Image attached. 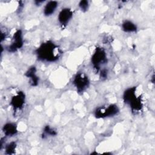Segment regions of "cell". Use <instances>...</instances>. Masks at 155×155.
Listing matches in <instances>:
<instances>
[{
    "instance_id": "obj_1",
    "label": "cell",
    "mask_w": 155,
    "mask_h": 155,
    "mask_svg": "<svg viewBox=\"0 0 155 155\" xmlns=\"http://www.w3.org/2000/svg\"><path fill=\"white\" fill-rule=\"evenodd\" d=\"M38 59L47 62H54L60 56L58 47L51 41L42 43L36 51Z\"/></svg>"
},
{
    "instance_id": "obj_2",
    "label": "cell",
    "mask_w": 155,
    "mask_h": 155,
    "mask_svg": "<svg viewBox=\"0 0 155 155\" xmlns=\"http://www.w3.org/2000/svg\"><path fill=\"white\" fill-rule=\"evenodd\" d=\"M107 61V54L105 50L101 47H97L92 55L91 63L94 67L98 69L102 64Z\"/></svg>"
},
{
    "instance_id": "obj_3",
    "label": "cell",
    "mask_w": 155,
    "mask_h": 155,
    "mask_svg": "<svg viewBox=\"0 0 155 155\" xmlns=\"http://www.w3.org/2000/svg\"><path fill=\"white\" fill-rule=\"evenodd\" d=\"M119 112V108L117 105L111 104L106 108H99L95 111V116L97 118L110 117L116 115Z\"/></svg>"
},
{
    "instance_id": "obj_4",
    "label": "cell",
    "mask_w": 155,
    "mask_h": 155,
    "mask_svg": "<svg viewBox=\"0 0 155 155\" xmlns=\"http://www.w3.org/2000/svg\"><path fill=\"white\" fill-rule=\"evenodd\" d=\"M73 84L78 92H83L89 85L88 77L82 73H78L74 76Z\"/></svg>"
},
{
    "instance_id": "obj_5",
    "label": "cell",
    "mask_w": 155,
    "mask_h": 155,
    "mask_svg": "<svg viewBox=\"0 0 155 155\" xmlns=\"http://www.w3.org/2000/svg\"><path fill=\"white\" fill-rule=\"evenodd\" d=\"M22 45V33L21 30H18L14 33L13 37V42L12 44L7 47V49L10 52H14L16 51L18 49L21 48Z\"/></svg>"
},
{
    "instance_id": "obj_6",
    "label": "cell",
    "mask_w": 155,
    "mask_h": 155,
    "mask_svg": "<svg viewBox=\"0 0 155 155\" xmlns=\"http://www.w3.org/2000/svg\"><path fill=\"white\" fill-rule=\"evenodd\" d=\"M25 94L22 91H19L16 95L12 97L10 105L15 110H21L25 104Z\"/></svg>"
},
{
    "instance_id": "obj_7",
    "label": "cell",
    "mask_w": 155,
    "mask_h": 155,
    "mask_svg": "<svg viewBox=\"0 0 155 155\" xmlns=\"http://www.w3.org/2000/svg\"><path fill=\"white\" fill-rule=\"evenodd\" d=\"M73 16V12L68 8H63L59 13L58 21L62 25H65Z\"/></svg>"
},
{
    "instance_id": "obj_8",
    "label": "cell",
    "mask_w": 155,
    "mask_h": 155,
    "mask_svg": "<svg viewBox=\"0 0 155 155\" xmlns=\"http://www.w3.org/2000/svg\"><path fill=\"white\" fill-rule=\"evenodd\" d=\"M136 87H133L127 89L124 91L123 94V100L125 103L130 105L137 99V97L136 94Z\"/></svg>"
},
{
    "instance_id": "obj_9",
    "label": "cell",
    "mask_w": 155,
    "mask_h": 155,
    "mask_svg": "<svg viewBox=\"0 0 155 155\" xmlns=\"http://www.w3.org/2000/svg\"><path fill=\"white\" fill-rule=\"evenodd\" d=\"M25 76L30 79V83L32 86H36L38 85L39 78L36 74V68L35 67H30L26 72Z\"/></svg>"
},
{
    "instance_id": "obj_10",
    "label": "cell",
    "mask_w": 155,
    "mask_h": 155,
    "mask_svg": "<svg viewBox=\"0 0 155 155\" xmlns=\"http://www.w3.org/2000/svg\"><path fill=\"white\" fill-rule=\"evenodd\" d=\"M4 133L7 136H12L16 134L17 127L13 123H7L5 124L2 128Z\"/></svg>"
},
{
    "instance_id": "obj_11",
    "label": "cell",
    "mask_w": 155,
    "mask_h": 155,
    "mask_svg": "<svg viewBox=\"0 0 155 155\" xmlns=\"http://www.w3.org/2000/svg\"><path fill=\"white\" fill-rule=\"evenodd\" d=\"M58 7V2L54 1H49L45 6L44 13L45 16H50L53 14Z\"/></svg>"
},
{
    "instance_id": "obj_12",
    "label": "cell",
    "mask_w": 155,
    "mask_h": 155,
    "mask_svg": "<svg viewBox=\"0 0 155 155\" xmlns=\"http://www.w3.org/2000/svg\"><path fill=\"white\" fill-rule=\"evenodd\" d=\"M122 30L125 32H134L137 30L136 25L130 21H125L122 24Z\"/></svg>"
},
{
    "instance_id": "obj_13",
    "label": "cell",
    "mask_w": 155,
    "mask_h": 155,
    "mask_svg": "<svg viewBox=\"0 0 155 155\" xmlns=\"http://www.w3.org/2000/svg\"><path fill=\"white\" fill-rule=\"evenodd\" d=\"M16 144L14 142H12L7 144L5 147V153L7 154H12L15 153Z\"/></svg>"
},
{
    "instance_id": "obj_14",
    "label": "cell",
    "mask_w": 155,
    "mask_h": 155,
    "mask_svg": "<svg viewBox=\"0 0 155 155\" xmlns=\"http://www.w3.org/2000/svg\"><path fill=\"white\" fill-rule=\"evenodd\" d=\"M44 133L47 134V135H50V136H55L56 135L57 133L56 132L55 130H54L53 129H52L50 126L47 125L45 126L44 128Z\"/></svg>"
},
{
    "instance_id": "obj_15",
    "label": "cell",
    "mask_w": 155,
    "mask_h": 155,
    "mask_svg": "<svg viewBox=\"0 0 155 155\" xmlns=\"http://www.w3.org/2000/svg\"><path fill=\"white\" fill-rule=\"evenodd\" d=\"M79 6L82 11H87L88 8V2L87 1H81L79 4Z\"/></svg>"
}]
</instances>
